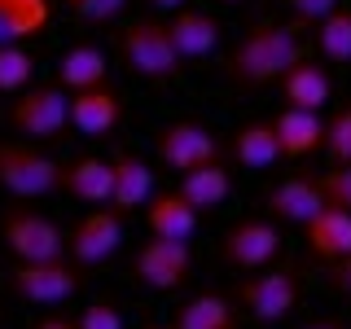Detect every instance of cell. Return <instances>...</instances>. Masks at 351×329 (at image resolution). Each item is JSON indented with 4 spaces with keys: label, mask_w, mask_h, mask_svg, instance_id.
<instances>
[{
    "label": "cell",
    "mask_w": 351,
    "mask_h": 329,
    "mask_svg": "<svg viewBox=\"0 0 351 329\" xmlns=\"http://www.w3.org/2000/svg\"><path fill=\"white\" fill-rule=\"evenodd\" d=\"M325 154L334 162H343V167L351 162V106L338 110V114L325 123Z\"/></svg>",
    "instance_id": "28"
},
{
    "label": "cell",
    "mask_w": 351,
    "mask_h": 329,
    "mask_svg": "<svg viewBox=\"0 0 351 329\" xmlns=\"http://www.w3.org/2000/svg\"><path fill=\"white\" fill-rule=\"evenodd\" d=\"M154 149H158V162L167 171H193L202 167V162H215L224 158V149H219V136L211 127L193 123V119H176L154 136Z\"/></svg>",
    "instance_id": "8"
},
{
    "label": "cell",
    "mask_w": 351,
    "mask_h": 329,
    "mask_svg": "<svg viewBox=\"0 0 351 329\" xmlns=\"http://www.w3.org/2000/svg\"><path fill=\"white\" fill-rule=\"evenodd\" d=\"M145 224L154 237H171V241H189L197 233V211L180 197V189L171 193H154L145 202Z\"/></svg>",
    "instance_id": "20"
},
{
    "label": "cell",
    "mask_w": 351,
    "mask_h": 329,
    "mask_svg": "<svg viewBox=\"0 0 351 329\" xmlns=\"http://www.w3.org/2000/svg\"><path fill=\"white\" fill-rule=\"evenodd\" d=\"M321 197L329 206H343V211H351V162L343 167V162H334V167H329L321 180Z\"/></svg>",
    "instance_id": "29"
},
{
    "label": "cell",
    "mask_w": 351,
    "mask_h": 329,
    "mask_svg": "<svg viewBox=\"0 0 351 329\" xmlns=\"http://www.w3.org/2000/svg\"><path fill=\"white\" fill-rule=\"evenodd\" d=\"M272 132L281 141V158H307V154L325 149V119L321 110H299L285 106L277 119H268Z\"/></svg>",
    "instance_id": "14"
},
{
    "label": "cell",
    "mask_w": 351,
    "mask_h": 329,
    "mask_svg": "<svg viewBox=\"0 0 351 329\" xmlns=\"http://www.w3.org/2000/svg\"><path fill=\"white\" fill-rule=\"evenodd\" d=\"M123 5L128 0H66V9L84 22H110V18L123 14Z\"/></svg>",
    "instance_id": "30"
},
{
    "label": "cell",
    "mask_w": 351,
    "mask_h": 329,
    "mask_svg": "<svg viewBox=\"0 0 351 329\" xmlns=\"http://www.w3.org/2000/svg\"><path fill=\"white\" fill-rule=\"evenodd\" d=\"M62 189L75 197V202L88 206H110V193H114V162L106 158H75L62 167Z\"/></svg>",
    "instance_id": "16"
},
{
    "label": "cell",
    "mask_w": 351,
    "mask_h": 329,
    "mask_svg": "<svg viewBox=\"0 0 351 329\" xmlns=\"http://www.w3.org/2000/svg\"><path fill=\"white\" fill-rule=\"evenodd\" d=\"M215 5H241V0H215Z\"/></svg>",
    "instance_id": "37"
},
{
    "label": "cell",
    "mask_w": 351,
    "mask_h": 329,
    "mask_svg": "<svg viewBox=\"0 0 351 329\" xmlns=\"http://www.w3.org/2000/svg\"><path fill=\"white\" fill-rule=\"evenodd\" d=\"M0 237H5L9 255L18 263H40V259H66V233L53 224L49 215L27 211V206H14L0 224Z\"/></svg>",
    "instance_id": "7"
},
{
    "label": "cell",
    "mask_w": 351,
    "mask_h": 329,
    "mask_svg": "<svg viewBox=\"0 0 351 329\" xmlns=\"http://www.w3.org/2000/svg\"><path fill=\"white\" fill-rule=\"evenodd\" d=\"M325 206L321 197V184L307 180V175H290V180L272 184L268 197H263V211H268V219H281V224H307L316 211Z\"/></svg>",
    "instance_id": "13"
},
{
    "label": "cell",
    "mask_w": 351,
    "mask_h": 329,
    "mask_svg": "<svg viewBox=\"0 0 351 329\" xmlns=\"http://www.w3.org/2000/svg\"><path fill=\"white\" fill-rule=\"evenodd\" d=\"M31 75H36V62L22 44H0V93L18 97L22 88H31Z\"/></svg>",
    "instance_id": "27"
},
{
    "label": "cell",
    "mask_w": 351,
    "mask_h": 329,
    "mask_svg": "<svg viewBox=\"0 0 351 329\" xmlns=\"http://www.w3.org/2000/svg\"><path fill=\"white\" fill-rule=\"evenodd\" d=\"M119 53H123V62L141 75V80H149V84L176 80L180 66H184L180 53H176V44H171L167 22H158V18L128 22V27L119 31Z\"/></svg>",
    "instance_id": "2"
},
{
    "label": "cell",
    "mask_w": 351,
    "mask_h": 329,
    "mask_svg": "<svg viewBox=\"0 0 351 329\" xmlns=\"http://www.w3.org/2000/svg\"><path fill=\"white\" fill-rule=\"evenodd\" d=\"M281 93L285 106H299V110H325L329 97H334V80L321 62H294L290 71L281 75Z\"/></svg>",
    "instance_id": "19"
},
{
    "label": "cell",
    "mask_w": 351,
    "mask_h": 329,
    "mask_svg": "<svg viewBox=\"0 0 351 329\" xmlns=\"http://www.w3.org/2000/svg\"><path fill=\"white\" fill-rule=\"evenodd\" d=\"M132 277L154 294H171L193 277V250L189 241H171V237H154L132 255Z\"/></svg>",
    "instance_id": "6"
},
{
    "label": "cell",
    "mask_w": 351,
    "mask_h": 329,
    "mask_svg": "<svg viewBox=\"0 0 351 329\" xmlns=\"http://www.w3.org/2000/svg\"><path fill=\"white\" fill-rule=\"evenodd\" d=\"M303 58L307 53H303V40L294 27L259 22V27H250L233 44V53L224 62V80L237 88H268V84H281V75Z\"/></svg>",
    "instance_id": "1"
},
{
    "label": "cell",
    "mask_w": 351,
    "mask_h": 329,
    "mask_svg": "<svg viewBox=\"0 0 351 329\" xmlns=\"http://www.w3.org/2000/svg\"><path fill=\"white\" fill-rule=\"evenodd\" d=\"M233 158L237 162H246V167H272V162L281 158V141H277V132H272V123H241L233 132Z\"/></svg>",
    "instance_id": "24"
},
{
    "label": "cell",
    "mask_w": 351,
    "mask_h": 329,
    "mask_svg": "<svg viewBox=\"0 0 351 329\" xmlns=\"http://www.w3.org/2000/svg\"><path fill=\"white\" fill-rule=\"evenodd\" d=\"M325 277H329V285H334L343 299H351V255L334 259V263H325Z\"/></svg>",
    "instance_id": "33"
},
{
    "label": "cell",
    "mask_w": 351,
    "mask_h": 329,
    "mask_svg": "<svg viewBox=\"0 0 351 329\" xmlns=\"http://www.w3.org/2000/svg\"><path fill=\"white\" fill-rule=\"evenodd\" d=\"M316 49L329 66H351V9H334L316 22Z\"/></svg>",
    "instance_id": "26"
},
{
    "label": "cell",
    "mask_w": 351,
    "mask_h": 329,
    "mask_svg": "<svg viewBox=\"0 0 351 329\" xmlns=\"http://www.w3.org/2000/svg\"><path fill=\"white\" fill-rule=\"evenodd\" d=\"M119 246H123V211H114V206L88 211L80 224L71 228V237H66V255L80 263V268L106 263Z\"/></svg>",
    "instance_id": "10"
},
{
    "label": "cell",
    "mask_w": 351,
    "mask_h": 329,
    "mask_svg": "<svg viewBox=\"0 0 351 329\" xmlns=\"http://www.w3.org/2000/svg\"><path fill=\"white\" fill-rule=\"evenodd\" d=\"M176 189H180V197L202 215V211L224 206V197L233 193V175H228L224 158H215V162H202V167H193V171H180V184H176Z\"/></svg>",
    "instance_id": "17"
},
{
    "label": "cell",
    "mask_w": 351,
    "mask_h": 329,
    "mask_svg": "<svg viewBox=\"0 0 351 329\" xmlns=\"http://www.w3.org/2000/svg\"><path fill=\"white\" fill-rule=\"evenodd\" d=\"M285 5H290V14L299 18V22H312V27H316L325 14H334V9H338V0H285Z\"/></svg>",
    "instance_id": "32"
},
{
    "label": "cell",
    "mask_w": 351,
    "mask_h": 329,
    "mask_svg": "<svg viewBox=\"0 0 351 329\" xmlns=\"http://www.w3.org/2000/svg\"><path fill=\"white\" fill-rule=\"evenodd\" d=\"M237 299L255 316L259 325H277L299 307L303 299V281L294 268H259L255 277H246L237 285Z\"/></svg>",
    "instance_id": "5"
},
{
    "label": "cell",
    "mask_w": 351,
    "mask_h": 329,
    "mask_svg": "<svg viewBox=\"0 0 351 329\" xmlns=\"http://www.w3.org/2000/svg\"><path fill=\"white\" fill-rule=\"evenodd\" d=\"M145 329H176V325H145Z\"/></svg>",
    "instance_id": "38"
},
{
    "label": "cell",
    "mask_w": 351,
    "mask_h": 329,
    "mask_svg": "<svg viewBox=\"0 0 351 329\" xmlns=\"http://www.w3.org/2000/svg\"><path fill=\"white\" fill-rule=\"evenodd\" d=\"M277 250H281V233H277L272 219H237L224 233V241H219V255L237 272L268 268V263L277 259Z\"/></svg>",
    "instance_id": "11"
},
{
    "label": "cell",
    "mask_w": 351,
    "mask_h": 329,
    "mask_svg": "<svg viewBox=\"0 0 351 329\" xmlns=\"http://www.w3.org/2000/svg\"><path fill=\"white\" fill-rule=\"evenodd\" d=\"M9 285H14V294L31 307H58L80 290V272L66 259H40V263H18Z\"/></svg>",
    "instance_id": "9"
},
{
    "label": "cell",
    "mask_w": 351,
    "mask_h": 329,
    "mask_svg": "<svg viewBox=\"0 0 351 329\" xmlns=\"http://www.w3.org/2000/svg\"><path fill=\"white\" fill-rule=\"evenodd\" d=\"M31 329H80L75 321H62V316H44V321H36Z\"/></svg>",
    "instance_id": "34"
},
{
    "label": "cell",
    "mask_w": 351,
    "mask_h": 329,
    "mask_svg": "<svg viewBox=\"0 0 351 329\" xmlns=\"http://www.w3.org/2000/svg\"><path fill=\"white\" fill-rule=\"evenodd\" d=\"M154 5H158V9H180L184 0H154Z\"/></svg>",
    "instance_id": "36"
},
{
    "label": "cell",
    "mask_w": 351,
    "mask_h": 329,
    "mask_svg": "<svg viewBox=\"0 0 351 329\" xmlns=\"http://www.w3.org/2000/svg\"><path fill=\"white\" fill-rule=\"evenodd\" d=\"M303 329H347L343 321H312V325H303Z\"/></svg>",
    "instance_id": "35"
},
{
    "label": "cell",
    "mask_w": 351,
    "mask_h": 329,
    "mask_svg": "<svg viewBox=\"0 0 351 329\" xmlns=\"http://www.w3.org/2000/svg\"><path fill=\"white\" fill-rule=\"evenodd\" d=\"M106 80H110V62L97 44H71L58 58V84L66 93H84V88H97Z\"/></svg>",
    "instance_id": "23"
},
{
    "label": "cell",
    "mask_w": 351,
    "mask_h": 329,
    "mask_svg": "<svg viewBox=\"0 0 351 329\" xmlns=\"http://www.w3.org/2000/svg\"><path fill=\"white\" fill-rule=\"evenodd\" d=\"M119 123H123V97L110 84L84 88V93H71V127L88 141H106L114 136Z\"/></svg>",
    "instance_id": "12"
},
{
    "label": "cell",
    "mask_w": 351,
    "mask_h": 329,
    "mask_svg": "<svg viewBox=\"0 0 351 329\" xmlns=\"http://www.w3.org/2000/svg\"><path fill=\"white\" fill-rule=\"evenodd\" d=\"M167 31H171V44L180 53V62H202L219 44V22L211 14H202V9H176Z\"/></svg>",
    "instance_id": "18"
},
{
    "label": "cell",
    "mask_w": 351,
    "mask_h": 329,
    "mask_svg": "<svg viewBox=\"0 0 351 329\" xmlns=\"http://www.w3.org/2000/svg\"><path fill=\"white\" fill-rule=\"evenodd\" d=\"M75 325L80 329H123V312L114 303H88Z\"/></svg>",
    "instance_id": "31"
},
{
    "label": "cell",
    "mask_w": 351,
    "mask_h": 329,
    "mask_svg": "<svg viewBox=\"0 0 351 329\" xmlns=\"http://www.w3.org/2000/svg\"><path fill=\"white\" fill-rule=\"evenodd\" d=\"M0 189L22 197V202H36L62 189V162L40 154L36 145H22V141H0Z\"/></svg>",
    "instance_id": "3"
},
{
    "label": "cell",
    "mask_w": 351,
    "mask_h": 329,
    "mask_svg": "<svg viewBox=\"0 0 351 329\" xmlns=\"http://www.w3.org/2000/svg\"><path fill=\"white\" fill-rule=\"evenodd\" d=\"M53 0H0V44H27L49 31Z\"/></svg>",
    "instance_id": "21"
},
{
    "label": "cell",
    "mask_w": 351,
    "mask_h": 329,
    "mask_svg": "<svg viewBox=\"0 0 351 329\" xmlns=\"http://www.w3.org/2000/svg\"><path fill=\"white\" fill-rule=\"evenodd\" d=\"M233 303L224 294H197L176 312V329H233Z\"/></svg>",
    "instance_id": "25"
},
{
    "label": "cell",
    "mask_w": 351,
    "mask_h": 329,
    "mask_svg": "<svg viewBox=\"0 0 351 329\" xmlns=\"http://www.w3.org/2000/svg\"><path fill=\"white\" fill-rule=\"evenodd\" d=\"M9 127L31 141H62V132L71 127V97H66V88L62 84L22 88L9 101Z\"/></svg>",
    "instance_id": "4"
},
{
    "label": "cell",
    "mask_w": 351,
    "mask_h": 329,
    "mask_svg": "<svg viewBox=\"0 0 351 329\" xmlns=\"http://www.w3.org/2000/svg\"><path fill=\"white\" fill-rule=\"evenodd\" d=\"M154 197V171L145 158H136V154H119L114 158V193H110V206L114 211H141Z\"/></svg>",
    "instance_id": "22"
},
{
    "label": "cell",
    "mask_w": 351,
    "mask_h": 329,
    "mask_svg": "<svg viewBox=\"0 0 351 329\" xmlns=\"http://www.w3.org/2000/svg\"><path fill=\"white\" fill-rule=\"evenodd\" d=\"M303 241H307V250H312L321 263H334V259L351 255V211L325 202L321 211L303 224Z\"/></svg>",
    "instance_id": "15"
}]
</instances>
